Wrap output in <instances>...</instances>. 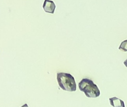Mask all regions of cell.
I'll use <instances>...</instances> for the list:
<instances>
[{
    "instance_id": "obj_4",
    "label": "cell",
    "mask_w": 127,
    "mask_h": 107,
    "mask_svg": "<svg viewBox=\"0 0 127 107\" xmlns=\"http://www.w3.org/2000/svg\"><path fill=\"white\" fill-rule=\"evenodd\" d=\"M109 102L110 105L113 107H125L124 102L116 97L109 98Z\"/></svg>"
},
{
    "instance_id": "obj_2",
    "label": "cell",
    "mask_w": 127,
    "mask_h": 107,
    "mask_svg": "<svg viewBox=\"0 0 127 107\" xmlns=\"http://www.w3.org/2000/svg\"><path fill=\"white\" fill-rule=\"evenodd\" d=\"M80 91L83 92L88 98H97L100 95V90L93 81L88 78H83L78 83Z\"/></svg>"
},
{
    "instance_id": "obj_1",
    "label": "cell",
    "mask_w": 127,
    "mask_h": 107,
    "mask_svg": "<svg viewBox=\"0 0 127 107\" xmlns=\"http://www.w3.org/2000/svg\"><path fill=\"white\" fill-rule=\"evenodd\" d=\"M57 80L59 87L64 91L74 92L76 90V84L74 78L70 73H57Z\"/></svg>"
},
{
    "instance_id": "obj_5",
    "label": "cell",
    "mask_w": 127,
    "mask_h": 107,
    "mask_svg": "<svg viewBox=\"0 0 127 107\" xmlns=\"http://www.w3.org/2000/svg\"><path fill=\"white\" fill-rule=\"evenodd\" d=\"M119 49L124 52H127V40L123 41L121 43Z\"/></svg>"
},
{
    "instance_id": "obj_3",
    "label": "cell",
    "mask_w": 127,
    "mask_h": 107,
    "mask_svg": "<svg viewBox=\"0 0 127 107\" xmlns=\"http://www.w3.org/2000/svg\"><path fill=\"white\" fill-rule=\"evenodd\" d=\"M43 8L46 12L53 14L56 8V5L52 0H45L43 5Z\"/></svg>"
},
{
    "instance_id": "obj_6",
    "label": "cell",
    "mask_w": 127,
    "mask_h": 107,
    "mask_svg": "<svg viewBox=\"0 0 127 107\" xmlns=\"http://www.w3.org/2000/svg\"><path fill=\"white\" fill-rule=\"evenodd\" d=\"M124 64L126 67H127V58L124 61Z\"/></svg>"
},
{
    "instance_id": "obj_7",
    "label": "cell",
    "mask_w": 127,
    "mask_h": 107,
    "mask_svg": "<svg viewBox=\"0 0 127 107\" xmlns=\"http://www.w3.org/2000/svg\"><path fill=\"white\" fill-rule=\"evenodd\" d=\"M21 107H29L28 105L27 104H25L24 105H23V106H22Z\"/></svg>"
}]
</instances>
